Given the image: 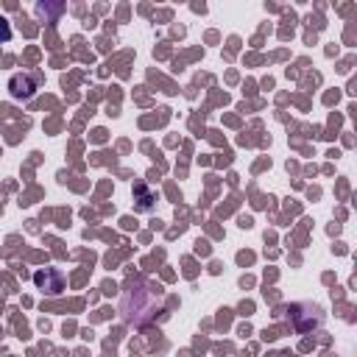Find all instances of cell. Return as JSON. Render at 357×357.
<instances>
[{
	"label": "cell",
	"mask_w": 357,
	"mask_h": 357,
	"mask_svg": "<svg viewBox=\"0 0 357 357\" xmlns=\"http://www.w3.org/2000/svg\"><path fill=\"white\" fill-rule=\"evenodd\" d=\"M162 312V290H156L148 282H131L123 290L120 298V315L126 324L142 326L148 321H153V315Z\"/></svg>",
	"instance_id": "6da1fadb"
},
{
	"label": "cell",
	"mask_w": 357,
	"mask_h": 357,
	"mask_svg": "<svg viewBox=\"0 0 357 357\" xmlns=\"http://www.w3.org/2000/svg\"><path fill=\"white\" fill-rule=\"evenodd\" d=\"M36 89L39 86H36V78L31 73H14L8 78V95L14 100H31L36 95Z\"/></svg>",
	"instance_id": "3957f363"
},
{
	"label": "cell",
	"mask_w": 357,
	"mask_h": 357,
	"mask_svg": "<svg viewBox=\"0 0 357 357\" xmlns=\"http://www.w3.org/2000/svg\"><path fill=\"white\" fill-rule=\"evenodd\" d=\"M11 36H14V31H11V22H8L6 17H0V45H3V42H8Z\"/></svg>",
	"instance_id": "5b68a950"
},
{
	"label": "cell",
	"mask_w": 357,
	"mask_h": 357,
	"mask_svg": "<svg viewBox=\"0 0 357 357\" xmlns=\"http://www.w3.org/2000/svg\"><path fill=\"white\" fill-rule=\"evenodd\" d=\"M33 284L45 296H59V293H64V273L59 268H39L33 273Z\"/></svg>",
	"instance_id": "7a4b0ae2"
},
{
	"label": "cell",
	"mask_w": 357,
	"mask_h": 357,
	"mask_svg": "<svg viewBox=\"0 0 357 357\" xmlns=\"http://www.w3.org/2000/svg\"><path fill=\"white\" fill-rule=\"evenodd\" d=\"M134 206H137V212H153L156 209V190L137 181L134 184Z\"/></svg>",
	"instance_id": "277c9868"
}]
</instances>
